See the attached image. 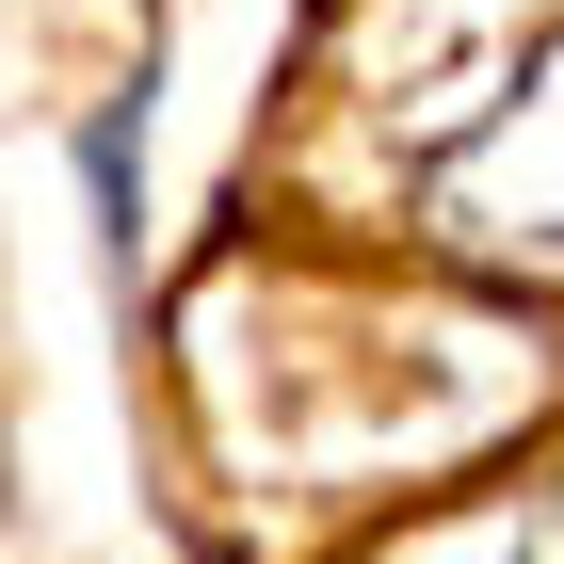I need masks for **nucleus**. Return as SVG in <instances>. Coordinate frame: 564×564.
<instances>
[{
    "label": "nucleus",
    "instance_id": "obj_1",
    "mask_svg": "<svg viewBox=\"0 0 564 564\" xmlns=\"http://www.w3.org/2000/svg\"><path fill=\"white\" fill-rule=\"evenodd\" d=\"M420 210L452 226L468 259H549L564 274V17L517 48V82L420 162Z\"/></svg>",
    "mask_w": 564,
    "mask_h": 564
},
{
    "label": "nucleus",
    "instance_id": "obj_2",
    "mask_svg": "<svg viewBox=\"0 0 564 564\" xmlns=\"http://www.w3.org/2000/svg\"><path fill=\"white\" fill-rule=\"evenodd\" d=\"M500 564H564V484H549V500L517 517V549H500Z\"/></svg>",
    "mask_w": 564,
    "mask_h": 564
}]
</instances>
